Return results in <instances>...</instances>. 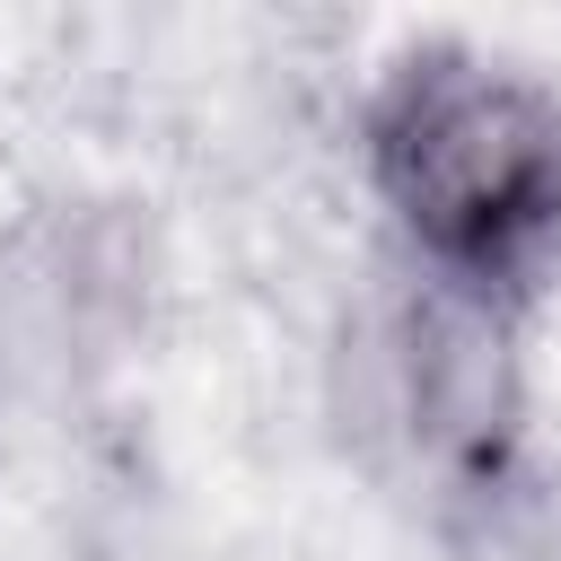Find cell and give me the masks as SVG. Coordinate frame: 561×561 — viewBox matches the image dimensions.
<instances>
[{
    "label": "cell",
    "mask_w": 561,
    "mask_h": 561,
    "mask_svg": "<svg viewBox=\"0 0 561 561\" xmlns=\"http://www.w3.org/2000/svg\"><path fill=\"white\" fill-rule=\"evenodd\" d=\"M368 193L403 254L500 324L561 254V96L473 44H403L359 105Z\"/></svg>",
    "instance_id": "1"
}]
</instances>
